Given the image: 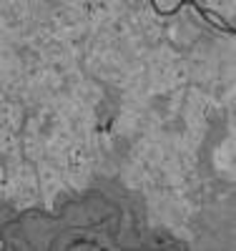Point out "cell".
<instances>
[{
    "label": "cell",
    "instance_id": "4",
    "mask_svg": "<svg viewBox=\"0 0 236 251\" xmlns=\"http://www.w3.org/2000/svg\"><path fill=\"white\" fill-rule=\"evenodd\" d=\"M15 146H18V141L10 136V131H3V151L10 153V151H15Z\"/></svg>",
    "mask_w": 236,
    "mask_h": 251
},
{
    "label": "cell",
    "instance_id": "3",
    "mask_svg": "<svg viewBox=\"0 0 236 251\" xmlns=\"http://www.w3.org/2000/svg\"><path fill=\"white\" fill-rule=\"evenodd\" d=\"M18 118H20V111H18V106H8L3 108V126H5V131H10L13 126L18 123Z\"/></svg>",
    "mask_w": 236,
    "mask_h": 251
},
{
    "label": "cell",
    "instance_id": "1",
    "mask_svg": "<svg viewBox=\"0 0 236 251\" xmlns=\"http://www.w3.org/2000/svg\"><path fill=\"white\" fill-rule=\"evenodd\" d=\"M231 156H234V149H231V141H226L224 146H219L216 149V166L219 169H224V171H231Z\"/></svg>",
    "mask_w": 236,
    "mask_h": 251
},
{
    "label": "cell",
    "instance_id": "2",
    "mask_svg": "<svg viewBox=\"0 0 236 251\" xmlns=\"http://www.w3.org/2000/svg\"><path fill=\"white\" fill-rule=\"evenodd\" d=\"M23 151H26V156H28V158H33V161H35V158H40V156H43V146H40V141L30 133V136L26 138V143H23Z\"/></svg>",
    "mask_w": 236,
    "mask_h": 251
}]
</instances>
